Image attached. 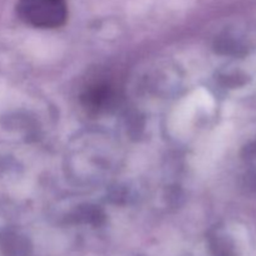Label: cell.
Here are the masks:
<instances>
[{
    "label": "cell",
    "instance_id": "1",
    "mask_svg": "<svg viewBox=\"0 0 256 256\" xmlns=\"http://www.w3.org/2000/svg\"><path fill=\"white\" fill-rule=\"evenodd\" d=\"M18 12L32 26L54 29L66 20V0H19Z\"/></svg>",
    "mask_w": 256,
    "mask_h": 256
},
{
    "label": "cell",
    "instance_id": "2",
    "mask_svg": "<svg viewBox=\"0 0 256 256\" xmlns=\"http://www.w3.org/2000/svg\"><path fill=\"white\" fill-rule=\"evenodd\" d=\"M5 254L6 256H26L29 254V248H28V242H22L20 239H15L10 242L6 245L5 249Z\"/></svg>",
    "mask_w": 256,
    "mask_h": 256
}]
</instances>
